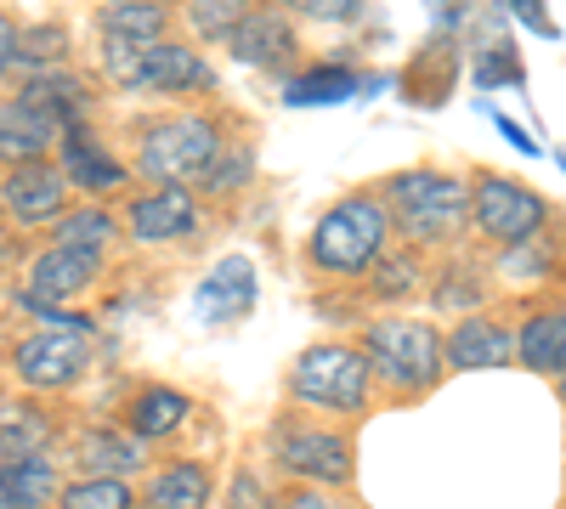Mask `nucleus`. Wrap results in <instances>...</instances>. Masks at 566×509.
Wrapping results in <instances>:
<instances>
[{"instance_id": "obj_16", "label": "nucleus", "mask_w": 566, "mask_h": 509, "mask_svg": "<svg viewBox=\"0 0 566 509\" xmlns=\"http://www.w3.org/2000/svg\"><path fill=\"white\" fill-rule=\"evenodd\" d=\"M57 498H63L57 465L45 453L0 465V509H45V503H57Z\"/></svg>"}, {"instance_id": "obj_20", "label": "nucleus", "mask_w": 566, "mask_h": 509, "mask_svg": "<svg viewBox=\"0 0 566 509\" xmlns=\"http://www.w3.org/2000/svg\"><path fill=\"white\" fill-rule=\"evenodd\" d=\"M80 465L97 481H125L142 470V442L130 431H85L80 436Z\"/></svg>"}, {"instance_id": "obj_3", "label": "nucleus", "mask_w": 566, "mask_h": 509, "mask_svg": "<svg viewBox=\"0 0 566 509\" xmlns=\"http://www.w3.org/2000/svg\"><path fill=\"white\" fill-rule=\"evenodd\" d=\"M363 357L391 391H431L448 368V340L419 317H386L363 335Z\"/></svg>"}, {"instance_id": "obj_28", "label": "nucleus", "mask_w": 566, "mask_h": 509, "mask_svg": "<svg viewBox=\"0 0 566 509\" xmlns=\"http://www.w3.org/2000/svg\"><path fill=\"white\" fill-rule=\"evenodd\" d=\"M250 170H255V153L244 142H227L199 181H205V193H232V188H244V181H250Z\"/></svg>"}, {"instance_id": "obj_15", "label": "nucleus", "mask_w": 566, "mask_h": 509, "mask_svg": "<svg viewBox=\"0 0 566 509\" xmlns=\"http://www.w3.org/2000/svg\"><path fill=\"white\" fill-rule=\"evenodd\" d=\"M227 52L239 63H255V68H272L295 52V29L283 12H244V23L227 34Z\"/></svg>"}, {"instance_id": "obj_25", "label": "nucleus", "mask_w": 566, "mask_h": 509, "mask_svg": "<svg viewBox=\"0 0 566 509\" xmlns=\"http://www.w3.org/2000/svg\"><path fill=\"white\" fill-rule=\"evenodd\" d=\"M419 289V255L413 250H397V255H380V266H374V284L368 295L374 300H402Z\"/></svg>"}, {"instance_id": "obj_9", "label": "nucleus", "mask_w": 566, "mask_h": 509, "mask_svg": "<svg viewBox=\"0 0 566 509\" xmlns=\"http://www.w3.org/2000/svg\"><path fill=\"white\" fill-rule=\"evenodd\" d=\"M277 465L301 476V481H317V487H340L352 481V442L340 431H277Z\"/></svg>"}, {"instance_id": "obj_2", "label": "nucleus", "mask_w": 566, "mask_h": 509, "mask_svg": "<svg viewBox=\"0 0 566 509\" xmlns=\"http://www.w3.org/2000/svg\"><path fill=\"white\" fill-rule=\"evenodd\" d=\"M386 210H391V226L408 233L413 244H448L459 238V226L470 215V188L442 170H402L386 181Z\"/></svg>"}, {"instance_id": "obj_5", "label": "nucleus", "mask_w": 566, "mask_h": 509, "mask_svg": "<svg viewBox=\"0 0 566 509\" xmlns=\"http://www.w3.org/2000/svg\"><path fill=\"white\" fill-rule=\"evenodd\" d=\"M103 68L125 85V91H210L216 85V68L199 57V52H187V45H136V40H114L103 34Z\"/></svg>"}, {"instance_id": "obj_8", "label": "nucleus", "mask_w": 566, "mask_h": 509, "mask_svg": "<svg viewBox=\"0 0 566 509\" xmlns=\"http://www.w3.org/2000/svg\"><path fill=\"white\" fill-rule=\"evenodd\" d=\"M91 357V335L80 329H40V335H23L12 346V368L29 391H63L80 380V368Z\"/></svg>"}, {"instance_id": "obj_12", "label": "nucleus", "mask_w": 566, "mask_h": 509, "mask_svg": "<svg viewBox=\"0 0 566 509\" xmlns=\"http://www.w3.org/2000/svg\"><path fill=\"white\" fill-rule=\"evenodd\" d=\"M199 221V204H193V188H159V193H142L130 199L125 210V226L136 244H170V238H187Z\"/></svg>"}, {"instance_id": "obj_13", "label": "nucleus", "mask_w": 566, "mask_h": 509, "mask_svg": "<svg viewBox=\"0 0 566 509\" xmlns=\"http://www.w3.org/2000/svg\"><path fill=\"white\" fill-rule=\"evenodd\" d=\"M97 272H103V255L97 250H63V244H52L29 266V300H40V306L74 300L80 289L97 284Z\"/></svg>"}, {"instance_id": "obj_4", "label": "nucleus", "mask_w": 566, "mask_h": 509, "mask_svg": "<svg viewBox=\"0 0 566 509\" xmlns=\"http://www.w3.org/2000/svg\"><path fill=\"white\" fill-rule=\"evenodd\" d=\"M221 125L210 114H170V119H154L142 130V148H136V170L165 181V188H181V181H199L216 153H221Z\"/></svg>"}, {"instance_id": "obj_23", "label": "nucleus", "mask_w": 566, "mask_h": 509, "mask_svg": "<svg viewBox=\"0 0 566 509\" xmlns=\"http://www.w3.org/2000/svg\"><path fill=\"white\" fill-rule=\"evenodd\" d=\"M114 238V215L108 210H69L63 221H57V244L63 250H97L103 255V244Z\"/></svg>"}, {"instance_id": "obj_31", "label": "nucleus", "mask_w": 566, "mask_h": 509, "mask_svg": "<svg viewBox=\"0 0 566 509\" xmlns=\"http://www.w3.org/2000/svg\"><path fill=\"white\" fill-rule=\"evenodd\" d=\"M499 74H504L510 85H522V63H515V45H510V40H499V45H493V57L482 63V85H493Z\"/></svg>"}, {"instance_id": "obj_29", "label": "nucleus", "mask_w": 566, "mask_h": 509, "mask_svg": "<svg viewBox=\"0 0 566 509\" xmlns=\"http://www.w3.org/2000/svg\"><path fill=\"white\" fill-rule=\"evenodd\" d=\"M40 442H45V425L40 420H29L23 407H7V425H0V458H34L40 453Z\"/></svg>"}, {"instance_id": "obj_18", "label": "nucleus", "mask_w": 566, "mask_h": 509, "mask_svg": "<svg viewBox=\"0 0 566 509\" xmlns=\"http://www.w3.org/2000/svg\"><path fill=\"white\" fill-rule=\"evenodd\" d=\"M187 413H193V402H187L181 391H170V385H148V391H136L130 396V407H125V431L136 436V442H159V436H170Z\"/></svg>"}, {"instance_id": "obj_7", "label": "nucleus", "mask_w": 566, "mask_h": 509, "mask_svg": "<svg viewBox=\"0 0 566 509\" xmlns=\"http://www.w3.org/2000/svg\"><path fill=\"white\" fill-rule=\"evenodd\" d=\"M470 221H476V233L493 238V244H533L538 238V226L549 221L544 199L533 188H522L515 176H476V188H470Z\"/></svg>"}, {"instance_id": "obj_33", "label": "nucleus", "mask_w": 566, "mask_h": 509, "mask_svg": "<svg viewBox=\"0 0 566 509\" xmlns=\"http://www.w3.org/2000/svg\"><path fill=\"white\" fill-rule=\"evenodd\" d=\"M18 40H23V29H18L7 12H0V74H7V68L18 63Z\"/></svg>"}, {"instance_id": "obj_17", "label": "nucleus", "mask_w": 566, "mask_h": 509, "mask_svg": "<svg viewBox=\"0 0 566 509\" xmlns=\"http://www.w3.org/2000/svg\"><path fill=\"white\" fill-rule=\"evenodd\" d=\"M210 492H216V481H210V470L199 465V458H176V465H165L148 481L142 503H148V509H205Z\"/></svg>"}, {"instance_id": "obj_38", "label": "nucleus", "mask_w": 566, "mask_h": 509, "mask_svg": "<svg viewBox=\"0 0 566 509\" xmlns=\"http://www.w3.org/2000/svg\"><path fill=\"white\" fill-rule=\"evenodd\" d=\"M560 170H566V153H560Z\"/></svg>"}, {"instance_id": "obj_27", "label": "nucleus", "mask_w": 566, "mask_h": 509, "mask_svg": "<svg viewBox=\"0 0 566 509\" xmlns=\"http://www.w3.org/2000/svg\"><path fill=\"white\" fill-rule=\"evenodd\" d=\"M63 52H69V34L52 23V29H23V40H18V63L23 68H45V74H57V63H63Z\"/></svg>"}, {"instance_id": "obj_11", "label": "nucleus", "mask_w": 566, "mask_h": 509, "mask_svg": "<svg viewBox=\"0 0 566 509\" xmlns=\"http://www.w3.org/2000/svg\"><path fill=\"white\" fill-rule=\"evenodd\" d=\"M255 266L244 261V255H227V261H216L210 266V277L199 284V295H193V311H199V322L205 329H221V322H239L250 306H255Z\"/></svg>"}, {"instance_id": "obj_21", "label": "nucleus", "mask_w": 566, "mask_h": 509, "mask_svg": "<svg viewBox=\"0 0 566 509\" xmlns=\"http://www.w3.org/2000/svg\"><path fill=\"white\" fill-rule=\"evenodd\" d=\"M63 176H69V188H91V193L125 188V165H114L85 130H74L69 142H63Z\"/></svg>"}, {"instance_id": "obj_26", "label": "nucleus", "mask_w": 566, "mask_h": 509, "mask_svg": "<svg viewBox=\"0 0 566 509\" xmlns=\"http://www.w3.org/2000/svg\"><path fill=\"white\" fill-rule=\"evenodd\" d=\"M130 503H136V492L125 481H97V476L63 487V498H57V509H130Z\"/></svg>"}, {"instance_id": "obj_34", "label": "nucleus", "mask_w": 566, "mask_h": 509, "mask_svg": "<svg viewBox=\"0 0 566 509\" xmlns=\"http://www.w3.org/2000/svg\"><path fill=\"white\" fill-rule=\"evenodd\" d=\"M510 12H515V18H522L527 29H538V34H555V23H549V18H544L538 7H533V0H515V7H510Z\"/></svg>"}, {"instance_id": "obj_19", "label": "nucleus", "mask_w": 566, "mask_h": 509, "mask_svg": "<svg viewBox=\"0 0 566 509\" xmlns=\"http://www.w3.org/2000/svg\"><path fill=\"white\" fill-rule=\"evenodd\" d=\"M515 357H522V368L566 380V311H533L515 335Z\"/></svg>"}, {"instance_id": "obj_30", "label": "nucleus", "mask_w": 566, "mask_h": 509, "mask_svg": "<svg viewBox=\"0 0 566 509\" xmlns=\"http://www.w3.org/2000/svg\"><path fill=\"white\" fill-rule=\"evenodd\" d=\"M187 23H193L199 34H210V40H227L232 29L244 23V12L232 7V0H227V7H221V0H199V7H187Z\"/></svg>"}, {"instance_id": "obj_35", "label": "nucleus", "mask_w": 566, "mask_h": 509, "mask_svg": "<svg viewBox=\"0 0 566 509\" xmlns=\"http://www.w3.org/2000/svg\"><path fill=\"white\" fill-rule=\"evenodd\" d=\"M493 119H499V130H504V136H510V142L522 148V153H538V142H533V136H527L522 125H515V119H504V114H493Z\"/></svg>"}, {"instance_id": "obj_1", "label": "nucleus", "mask_w": 566, "mask_h": 509, "mask_svg": "<svg viewBox=\"0 0 566 509\" xmlns=\"http://www.w3.org/2000/svg\"><path fill=\"white\" fill-rule=\"evenodd\" d=\"M391 233H397V226H391L386 199L352 193V199L328 204L317 215L306 250H312V261L323 272H374V266H380V255H386V238Z\"/></svg>"}, {"instance_id": "obj_37", "label": "nucleus", "mask_w": 566, "mask_h": 509, "mask_svg": "<svg viewBox=\"0 0 566 509\" xmlns=\"http://www.w3.org/2000/svg\"><path fill=\"white\" fill-rule=\"evenodd\" d=\"M560 402H566V380H560Z\"/></svg>"}, {"instance_id": "obj_10", "label": "nucleus", "mask_w": 566, "mask_h": 509, "mask_svg": "<svg viewBox=\"0 0 566 509\" xmlns=\"http://www.w3.org/2000/svg\"><path fill=\"white\" fill-rule=\"evenodd\" d=\"M0 199H7V210L18 215V221H29V226H40V221H63L69 210V176H63V165H45V159H34V165H12L7 170V181H0Z\"/></svg>"}, {"instance_id": "obj_6", "label": "nucleus", "mask_w": 566, "mask_h": 509, "mask_svg": "<svg viewBox=\"0 0 566 509\" xmlns=\"http://www.w3.org/2000/svg\"><path fill=\"white\" fill-rule=\"evenodd\" d=\"M368 380H374V368L357 346H312L290 368V396L306 402V407L357 413L368 402Z\"/></svg>"}, {"instance_id": "obj_22", "label": "nucleus", "mask_w": 566, "mask_h": 509, "mask_svg": "<svg viewBox=\"0 0 566 509\" xmlns=\"http://www.w3.org/2000/svg\"><path fill=\"white\" fill-rule=\"evenodd\" d=\"M170 12L165 7H130V0H114V7H103V34L114 40H136V45H159Z\"/></svg>"}, {"instance_id": "obj_32", "label": "nucleus", "mask_w": 566, "mask_h": 509, "mask_svg": "<svg viewBox=\"0 0 566 509\" xmlns=\"http://www.w3.org/2000/svg\"><path fill=\"white\" fill-rule=\"evenodd\" d=\"M476 300H482V289H476V284H453V272H448V284L437 289V306H442V311H453V306H459V311H470Z\"/></svg>"}, {"instance_id": "obj_14", "label": "nucleus", "mask_w": 566, "mask_h": 509, "mask_svg": "<svg viewBox=\"0 0 566 509\" xmlns=\"http://www.w3.org/2000/svg\"><path fill=\"white\" fill-rule=\"evenodd\" d=\"M515 357V335L504 329V322L470 311L459 329L448 335V368L453 374H482V368H504Z\"/></svg>"}, {"instance_id": "obj_36", "label": "nucleus", "mask_w": 566, "mask_h": 509, "mask_svg": "<svg viewBox=\"0 0 566 509\" xmlns=\"http://www.w3.org/2000/svg\"><path fill=\"white\" fill-rule=\"evenodd\" d=\"M283 509H340V503H328L317 492H290V498H283Z\"/></svg>"}, {"instance_id": "obj_24", "label": "nucleus", "mask_w": 566, "mask_h": 509, "mask_svg": "<svg viewBox=\"0 0 566 509\" xmlns=\"http://www.w3.org/2000/svg\"><path fill=\"white\" fill-rule=\"evenodd\" d=\"M357 91H363V79L352 68H312L306 79L290 85V103H346Z\"/></svg>"}]
</instances>
